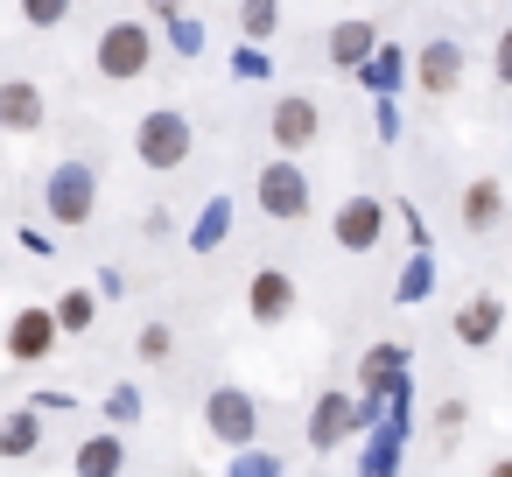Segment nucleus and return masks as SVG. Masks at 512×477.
<instances>
[{"label": "nucleus", "mask_w": 512, "mask_h": 477, "mask_svg": "<svg viewBox=\"0 0 512 477\" xmlns=\"http://www.w3.org/2000/svg\"><path fill=\"white\" fill-rule=\"evenodd\" d=\"M400 400H393V414H379L372 421V442H365V470L358 477H400Z\"/></svg>", "instance_id": "a211bd4d"}, {"label": "nucleus", "mask_w": 512, "mask_h": 477, "mask_svg": "<svg viewBox=\"0 0 512 477\" xmlns=\"http://www.w3.org/2000/svg\"><path fill=\"white\" fill-rule=\"evenodd\" d=\"M358 393L386 414V400L407 393V344H372V351L358 358Z\"/></svg>", "instance_id": "9b49d317"}, {"label": "nucleus", "mask_w": 512, "mask_h": 477, "mask_svg": "<svg viewBox=\"0 0 512 477\" xmlns=\"http://www.w3.org/2000/svg\"><path fill=\"white\" fill-rule=\"evenodd\" d=\"M92 64H99V78H113V85H127V78H148V64H155V29L148 22H106L99 29V43H92Z\"/></svg>", "instance_id": "20e7f679"}, {"label": "nucleus", "mask_w": 512, "mask_h": 477, "mask_svg": "<svg viewBox=\"0 0 512 477\" xmlns=\"http://www.w3.org/2000/svg\"><path fill=\"white\" fill-rule=\"evenodd\" d=\"M239 29H246V43H274L281 36V0H239Z\"/></svg>", "instance_id": "5701e85b"}, {"label": "nucleus", "mask_w": 512, "mask_h": 477, "mask_svg": "<svg viewBox=\"0 0 512 477\" xmlns=\"http://www.w3.org/2000/svg\"><path fill=\"white\" fill-rule=\"evenodd\" d=\"M463 421H470V407H463V400H442V407H435V442L456 449V442H463Z\"/></svg>", "instance_id": "a878e982"}, {"label": "nucleus", "mask_w": 512, "mask_h": 477, "mask_svg": "<svg viewBox=\"0 0 512 477\" xmlns=\"http://www.w3.org/2000/svg\"><path fill=\"white\" fill-rule=\"evenodd\" d=\"M456 218H463V232H498L505 225V183L498 176H470L463 197H456Z\"/></svg>", "instance_id": "ddd939ff"}, {"label": "nucleus", "mask_w": 512, "mask_h": 477, "mask_svg": "<svg viewBox=\"0 0 512 477\" xmlns=\"http://www.w3.org/2000/svg\"><path fill=\"white\" fill-rule=\"evenodd\" d=\"M484 477H512V456H498V463H491V470H484Z\"/></svg>", "instance_id": "f704fd0d"}, {"label": "nucleus", "mask_w": 512, "mask_h": 477, "mask_svg": "<svg viewBox=\"0 0 512 477\" xmlns=\"http://www.w3.org/2000/svg\"><path fill=\"white\" fill-rule=\"evenodd\" d=\"M57 337H64V323H57V309H43V302H22V309L8 316V358H15V365H43V358L57 351Z\"/></svg>", "instance_id": "1a4fd4ad"}, {"label": "nucleus", "mask_w": 512, "mask_h": 477, "mask_svg": "<svg viewBox=\"0 0 512 477\" xmlns=\"http://www.w3.org/2000/svg\"><path fill=\"white\" fill-rule=\"evenodd\" d=\"M141 8H148L155 22H176V15H183V0H141Z\"/></svg>", "instance_id": "72a5a7b5"}, {"label": "nucleus", "mask_w": 512, "mask_h": 477, "mask_svg": "<svg viewBox=\"0 0 512 477\" xmlns=\"http://www.w3.org/2000/svg\"><path fill=\"white\" fill-rule=\"evenodd\" d=\"M330 239H337L344 253H372V246L386 239V204H379V197H344L337 218H330Z\"/></svg>", "instance_id": "f8f14e48"}, {"label": "nucleus", "mask_w": 512, "mask_h": 477, "mask_svg": "<svg viewBox=\"0 0 512 477\" xmlns=\"http://www.w3.org/2000/svg\"><path fill=\"white\" fill-rule=\"evenodd\" d=\"M498 330H505V302H498V295H470V302L456 309V344L484 351V344H498Z\"/></svg>", "instance_id": "dca6fc26"}, {"label": "nucleus", "mask_w": 512, "mask_h": 477, "mask_svg": "<svg viewBox=\"0 0 512 477\" xmlns=\"http://www.w3.org/2000/svg\"><path fill=\"white\" fill-rule=\"evenodd\" d=\"M372 421H379V407H372L365 393H337V386H330V393H316V400H309V449H316V456H330L337 442L365 435Z\"/></svg>", "instance_id": "39448f33"}, {"label": "nucleus", "mask_w": 512, "mask_h": 477, "mask_svg": "<svg viewBox=\"0 0 512 477\" xmlns=\"http://www.w3.org/2000/svg\"><path fill=\"white\" fill-rule=\"evenodd\" d=\"M379 43H386V36H379L372 22H337V29H330V64H337V71H365V64L379 57Z\"/></svg>", "instance_id": "f3484780"}, {"label": "nucleus", "mask_w": 512, "mask_h": 477, "mask_svg": "<svg viewBox=\"0 0 512 477\" xmlns=\"http://www.w3.org/2000/svg\"><path fill=\"white\" fill-rule=\"evenodd\" d=\"M106 421H120V428H127V421H141V393H134V386H120V393L106 400Z\"/></svg>", "instance_id": "7c9ffc66"}, {"label": "nucleus", "mask_w": 512, "mask_h": 477, "mask_svg": "<svg viewBox=\"0 0 512 477\" xmlns=\"http://www.w3.org/2000/svg\"><path fill=\"white\" fill-rule=\"evenodd\" d=\"M358 78H365V92H372V99H393V92L414 78V57H407L400 43H379V57H372Z\"/></svg>", "instance_id": "aec40b11"}, {"label": "nucleus", "mask_w": 512, "mask_h": 477, "mask_svg": "<svg viewBox=\"0 0 512 477\" xmlns=\"http://www.w3.org/2000/svg\"><path fill=\"white\" fill-rule=\"evenodd\" d=\"M169 43H176V57H204V22L176 15V22H169Z\"/></svg>", "instance_id": "bb28decb"}, {"label": "nucleus", "mask_w": 512, "mask_h": 477, "mask_svg": "<svg viewBox=\"0 0 512 477\" xmlns=\"http://www.w3.org/2000/svg\"><path fill=\"white\" fill-rule=\"evenodd\" d=\"M463 71H470V50H463L456 36H428V43L414 50V92H421V99L463 92Z\"/></svg>", "instance_id": "0eeeda50"}, {"label": "nucleus", "mask_w": 512, "mask_h": 477, "mask_svg": "<svg viewBox=\"0 0 512 477\" xmlns=\"http://www.w3.org/2000/svg\"><path fill=\"white\" fill-rule=\"evenodd\" d=\"M43 127V85L8 78L0 85V134H36Z\"/></svg>", "instance_id": "2eb2a0df"}, {"label": "nucleus", "mask_w": 512, "mask_h": 477, "mask_svg": "<svg viewBox=\"0 0 512 477\" xmlns=\"http://www.w3.org/2000/svg\"><path fill=\"white\" fill-rule=\"evenodd\" d=\"M267 141H274L281 155L316 148V141H323V106H316L309 92H281V99L267 106Z\"/></svg>", "instance_id": "6e6552de"}, {"label": "nucleus", "mask_w": 512, "mask_h": 477, "mask_svg": "<svg viewBox=\"0 0 512 477\" xmlns=\"http://www.w3.org/2000/svg\"><path fill=\"white\" fill-rule=\"evenodd\" d=\"M99 302H106L99 288H64V295H57V323H64V337H85V330L99 323Z\"/></svg>", "instance_id": "4be33fe9"}, {"label": "nucleus", "mask_w": 512, "mask_h": 477, "mask_svg": "<svg viewBox=\"0 0 512 477\" xmlns=\"http://www.w3.org/2000/svg\"><path fill=\"white\" fill-rule=\"evenodd\" d=\"M190 155H197V127H190V113H183V106H155V113H141V120H134V162H141V169L176 176Z\"/></svg>", "instance_id": "f257e3e1"}, {"label": "nucleus", "mask_w": 512, "mask_h": 477, "mask_svg": "<svg viewBox=\"0 0 512 477\" xmlns=\"http://www.w3.org/2000/svg\"><path fill=\"white\" fill-rule=\"evenodd\" d=\"M43 211H50V225L57 232H78V225H92V211H99V169L92 162H57L50 169V183H43Z\"/></svg>", "instance_id": "f03ea898"}, {"label": "nucleus", "mask_w": 512, "mask_h": 477, "mask_svg": "<svg viewBox=\"0 0 512 477\" xmlns=\"http://www.w3.org/2000/svg\"><path fill=\"white\" fill-rule=\"evenodd\" d=\"M232 239V197H204L197 225H190V253H218Z\"/></svg>", "instance_id": "412c9836"}, {"label": "nucleus", "mask_w": 512, "mask_h": 477, "mask_svg": "<svg viewBox=\"0 0 512 477\" xmlns=\"http://www.w3.org/2000/svg\"><path fill=\"white\" fill-rule=\"evenodd\" d=\"M253 204H260L274 225H302V218L316 211V190H309V176H302L295 155H274V162H260V176H253Z\"/></svg>", "instance_id": "7ed1b4c3"}, {"label": "nucleus", "mask_w": 512, "mask_h": 477, "mask_svg": "<svg viewBox=\"0 0 512 477\" xmlns=\"http://www.w3.org/2000/svg\"><path fill=\"white\" fill-rule=\"evenodd\" d=\"M232 477H281V456H267V449H239V456H232Z\"/></svg>", "instance_id": "cd10ccee"}, {"label": "nucleus", "mask_w": 512, "mask_h": 477, "mask_svg": "<svg viewBox=\"0 0 512 477\" xmlns=\"http://www.w3.org/2000/svg\"><path fill=\"white\" fill-rule=\"evenodd\" d=\"M491 71H498V85L512 92V22L498 29V43H491Z\"/></svg>", "instance_id": "2f4dec72"}, {"label": "nucleus", "mask_w": 512, "mask_h": 477, "mask_svg": "<svg viewBox=\"0 0 512 477\" xmlns=\"http://www.w3.org/2000/svg\"><path fill=\"white\" fill-rule=\"evenodd\" d=\"M43 449V407L29 400V407H8V421H0V456L8 463H22V456H36Z\"/></svg>", "instance_id": "6ab92c4d"}, {"label": "nucleus", "mask_w": 512, "mask_h": 477, "mask_svg": "<svg viewBox=\"0 0 512 477\" xmlns=\"http://www.w3.org/2000/svg\"><path fill=\"white\" fill-rule=\"evenodd\" d=\"M295 274L288 267H253V281H246V316L260 323V330H281L288 316H295Z\"/></svg>", "instance_id": "9d476101"}, {"label": "nucleus", "mask_w": 512, "mask_h": 477, "mask_svg": "<svg viewBox=\"0 0 512 477\" xmlns=\"http://www.w3.org/2000/svg\"><path fill=\"white\" fill-rule=\"evenodd\" d=\"M204 428H211V442H225V449H253V442H260V400H253L246 386H211V393H204Z\"/></svg>", "instance_id": "423d86ee"}, {"label": "nucleus", "mask_w": 512, "mask_h": 477, "mask_svg": "<svg viewBox=\"0 0 512 477\" xmlns=\"http://www.w3.org/2000/svg\"><path fill=\"white\" fill-rule=\"evenodd\" d=\"M232 78H267V43H246L232 57Z\"/></svg>", "instance_id": "c756f323"}, {"label": "nucleus", "mask_w": 512, "mask_h": 477, "mask_svg": "<svg viewBox=\"0 0 512 477\" xmlns=\"http://www.w3.org/2000/svg\"><path fill=\"white\" fill-rule=\"evenodd\" d=\"M15 8H22V22H29V29H43V36H50V29H64V22H71L78 0H15Z\"/></svg>", "instance_id": "393cba45"}, {"label": "nucleus", "mask_w": 512, "mask_h": 477, "mask_svg": "<svg viewBox=\"0 0 512 477\" xmlns=\"http://www.w3.org/2000/svg\"><path fill=\"white\" fill-rule=\"evenodd\" d=\"M372 113H379V134L393 141V134H400V113H393V99H372Z\"/></svg>", "instance_id": "473e14b6"}, {"label": "nucleus", "mask_w": 512, "mask_h": 477, "mask_svg": "<svg viewBox=\"0 0 512 477\" xmlns=\"http://www.w3.org/2000/svg\"><path fill=\"white\" fill-rule=\"evenodd\" d=\"M120 470H127L120 428H99V435H85V442L71 449V477H120Z\"/></svg>", "instance_id": "4468645a"}, {"label": "nucleus", "mask_w": 512, "mask_h": 477, "mask_svg": "<svg viewBox=\"0 0 512 477\" xmlns=\"http://www.w3.org/2000/svg\"><path fill=\"white\" fill-rule=\"evenodd\" d=\"M428 281H435V274H428V253H414V260H407V274H400V302H421V295H428Z\"/></svg>", "instance_id": "c85d7f7f"}, {"label": "nucleus", "mask_w": 512, "mask_h": 477, "mask_svg": "<svg viewBox=\"0 0 512 477\" xmlns=\"http://www.w3.org/2000/svg\"><path fill=\"white\" fill-rule=\"evenodd\" d=\"M134 358H141V365H169V358H176V330H169V323H141Z\"/></svg>", "instance_id": "b1692460"}]
</instances>
